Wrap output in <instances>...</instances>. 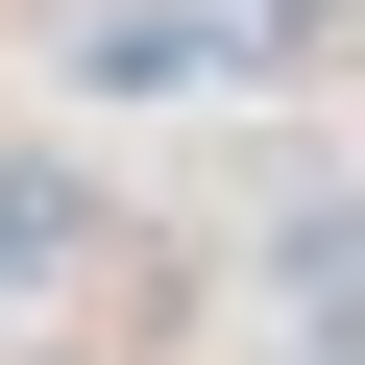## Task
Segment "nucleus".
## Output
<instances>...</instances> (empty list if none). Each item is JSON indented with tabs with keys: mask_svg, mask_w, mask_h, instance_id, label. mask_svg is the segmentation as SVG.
Masks as SVG:
<instances>
[{
	"mask_svg": "<svg viewBox=\"0 0 365 365\" xmlns=\"http://www.w3.org/2000/svg\"><path fill=\"white\" fill-rule=\"evenodd\" d=\"M73 268H98V170L0 146V317H25V292H73Z\"/></svg>",
	"mask_w": 365,
	"mask_h": 365,
	"instance_id": "obj_1",
	"label": "nucleus"
}]
</instances>
